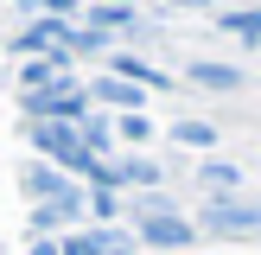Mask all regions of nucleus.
I'll return each mask as SVG.
<instances>
[{
	"label": "nucleus",
	"mask_w": 261,
	"mask_h": 255,
	"mask_svg": "<svg viewBox=\"0 0 261 255\" xmlns=\"http://www.w3.org/2000/svg\"><path fill=\"white\" fill-rule=\"evenodd\" d=\"M89 211L109 223V217H115V191H109V185H96V191H89Z\"/></svg>",
	"instance_id": "obj_16"
},
{
	"label": "nucleus",
	"mask_w": 261,
	"mask_h": 255,
	"mask_svg": "<svg viewBox=\"0 0 261 255\" xmlns=\"http://www.w3.org/2000/svg\"><path fill=\"white\" fill-rule=\"evenodd\" d=\"M76 134H83V147H89V160H109V147H115V128L102 121V115H89V121L76 128Z\"/></svg>",
	"instance_id": "obj_12"
},
{
	"label": "nucleus",
	"mask_w": 261,
	"mask_h": 255,
	"mask_svg": "<svg viewBox=\"0 0 261 255\" xmlns=\"http://www.w3.org/2000/svg\"><path fill=\"white\" fill-rule=\"evenodd\" d=\"M172 140H178V147H217L223 134H217L211 121H178V128H172Z\"/></svg>",
	"instance_id": "obj_13"
},
{
	"label": "nucleus",
	"mask_w": 261,
	"mask_h": 255,
	"mask_svg": "<svg viewBox=\"0 0 261 255\" xmlns=\"http://www.w3.org/2000/svg\"><path fill=\"white\" fill-rule=\"evenodd\" d=\"M19 191H25L32 204H51V198H64V191H76V185H70V172H58V166L32 160V166L19 172Z\"/></svg>",
	"instance_id": "obj_5"
},
{
	"label": "nucleus",
	"mask_w": 261,
	"mask_h": 255,
	"mask_svg": "<svg viewBox=\"0 0 261 255\" xmlns=\"http://www.w3.org/2000/svg\"><path fill=\"white\" fill-rule=\"evenodd\" d=\"M83 89H89L96 109H121V115H140V102H147V89L121 83V76H96V83H83Z\"/></svg>",
	"instance_id": "obj_7"
},
{
	"label": "nucleus",
	"mask_w": 261,
	"mask_h": 255,
	"mask_svg": "<svg viewBox=\"0 0 261 255\" xmlns=\"http://www.w3.org/2000/svg\"><path fill=\"white\" fill-rule=\"evenodd\" d=\"M204 230H261V204L217 198V204H204Z\"/></svg>",
	"instance_id": "obj_6"
},
{
	"label": "nucleus",
	"mask_w": 261,
	"mask_h": 255,
	"mask_svg": "<svg viewBox=\"0 0 261 255\" xmlns=\"http://www.w3.org/2000/svg\"><path fill=\"white\" fill-rule=\"evenodd\" d=\"M25 140H32V153L45 166H58V172H70V178H96L102 172V160H89L83 134L64 128V121H25Z\"/></svg>",
	"instance_id": "obj_1"
},
{
	"label": "nucleus",
	"mask_w": 261,
	"mask_h": 255,
	"mask_svg": "<svg viewBox=\"0 0 261 255\" xmlns=\"http://www.w3.org/2000/svg\"><path fill=\"white\" fill-rule=\"evenodd\" d=\"M115 140H134V147H147V140H153V121H147V115H121V121H115Z\"/></svg>",
	"instance_id": "obj_15"
},
{
	"label": "nucleus",
	"mask_w": 261,
	"mask_h": 255,
	"mask_svg": "<svg viewBox=\"0 0 261 255\" xmlns=\"http://www.w3.org/2000/svg\"><path fill=\"white\" fill-rule=\"evenodd\" d=\"M140 7H89V32L96 38H115V32H134Z\"/></svg>",
	"instance_id": "obj_9"
},
{
	"label": "nucleus",
	"mask_w": 261,
	"mask_h": 255,
	"mask_svg": "<svg viewBox=\"0 0 261 255\" xmlns=\"http://www.w3.org/2000/svg\"><path fill=\"white\" fill-rule=\"evenodd\" d=\"M83 211H89V198H83V185H76V191H64V198H51V204H32V230H76Z\"/></svg>",
	"instance_id": "obj_4"
},
{
	"label": "nucleus",
	"mask_w": 261,
	"mask_h": 255,
	"mask_svg": "<svg viewBox=\"0 0 261 255\" xmlns=\"http://www.w3.org/2000/svg\"><path fill=\"white\" fill-rule=\"evenodd\" d=\"M115 76H121V83H134V89H172L147 58H134V51H115Z\"/></svg>",
	"instance_id": "obj_8"
},
{
	"label": "nucleus",
	"mask_w": 261,
	"mask_h": 255,
	"mask_svg": "<svg viewBox=\"0 0 261 255\" xmlns=\"http://www.w3.org/2000/svg\"><path fill=\"white\" fill-rule=\"evenodd\" d=\"M217 26H223V32H236L242 45H261V13H223Z\"/></svg>",
	"instance_id": "obj_14"
},
{
	"label": "nucleus",
	"mask_w": 261,
	"mask_h": 255,
	"mask_svg": "<svg viewBox=\"0 0 261 255\" xmlns=\"http://www.w3.org/2000/svg\"><path fill=\"white\" fill-rule=\"evenodd\" d=\"M19 115H25V121H64V128H83L89 115H96V102H89V89L76 83V76H58V83L38 89V96H19Z\"/></svg>",
	"instance_id": "obj_2"
},
{
	"label": "nucleus",
	"mask_w": 261,
	"mask_h": 255,
	"mask_svg": "<svg viewBox=\"0 0 261 255\" xmlns=\"http://www.w3.org/2000/svg\"><path fill=\"white\" fill-rule=\"evenodd\" d=\"M140 242H147V249H191V242H198V223H185V217L178 211H140Z\"/></svg>",
	"instance_id": "obj_3"
},
{
	"label": "nucleus",
	"mask_w": 261,
	"mask_h": 255,
	"mask_svg": "<svg viewBox=\"0 0 261 255\" xmlns=\"http://www.w3.org/2000/svg\"><path fill=\"white\" fill-rule=\"evenodd\" d=\"M198 185L211 191V198H229V191H242V172L223 166V160H211V166H198Z\"/></svg>",
	"instance_id": "obj_11"
},
{
	"label": "nucleus",
	"mask_w": 261,
	"mask_h": 255,
	"mask_svg": "<svg viewBox=\"0 0 261 255\" xmlns=\"http://www.w3.org/2000/svg\"><path fill=\"white\" fill-rule=\"evenodd\" d=\"M185 76H191L198 89H242V70H236V64H211V58H198Z\"/></svg>",
	"instance_id": "obj_10"
},
{
	"label": "nucleus",
	"mask_w": 261,
	"mask_h": 255,
	"mask_svg": "<svg viewBox=\"0 0 261 255\" xmlns=\"http://www.w3.org/2000/svg\"><path fill=\"white\" fill-rule=\"evenodd\" d=\"M32 255H64V249H58V236H38V242H32Z\"/></svg>",
	"instance_id": "obj_17"
}]
</instances>
